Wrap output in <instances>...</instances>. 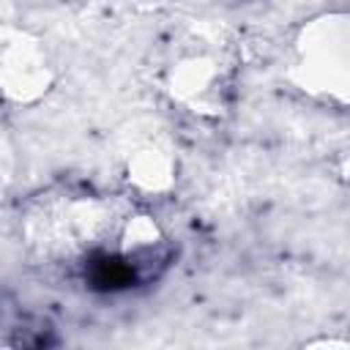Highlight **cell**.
Wrapping results in <instances>:
<instances>
[{
  "mask_svg": "<svg viewBox=\"0 0 350 350\" xmlns=\"http://www.w3.org/2000/svg\"><path fill=\"white\" fill-rule=\"evenodd\" d=\"M175 159L159 145H142L126 159V180L137 194L161 197L175 186Z\"/></svg>",
  "mask_w": 350,
  "mask_h": 350,
  "instance_id": "cell-5",
  "label": "cell"
},
{
  "mask_svg": "<svg viewBox=\"0 0 350 350\" xmlns=\"http://www.w3.org/2000/svg\"><path fill=\"white\" fill-rule=\"evenodd\" d=\"M241 38L221 19H186L172 25L156 55V85L183 112L221 120L241 79Z\"/></svg>",
  "mask_w": 350,
  "mask_h": 350,
  "instance_id": "cell-1",
  "label": "cell"
},
{
  "mask_svg": "<svg viewBox=\"0 0 350 350\" xmlns=\"http://www.w3.org/2000/svg\"><path fill=\"white\" fill-rule=\"evenodd\" d=\"M120 221L112 200L68 191L41 194L22 219V238L38 257L74 260L115 241Z\"/></svg>",
  "mask_w": 350,
  "mask_h": 350,
  "instance_id": "cell-2",
  "label": "cell"
},
{
  "mask_svg": "<svg viewBox=\"0 0 350 350\" xmlns=\"http://www.w3.org/2000/svg\"><path fill=\"white\" fill-rule=\"evenodd\" d=\"M304 347H309V350H314V347H328V350H350V342L347 339H334V336H323V339H309V342H304Z\"/></svg>",
  "mask_w": 350,
  "mask_h": 350,
  "instance_id": "cell-8",
  "label": "cell"
},
{
  "mask_svg": "<svg viewBox=\"0 0 350 350\" xmlns=\"http://www.w3.org/2000/svg\"><path fill=\"white\" fill-rule=\"evenodd\" d=\"M287 79L301 93L347 104L350 98V16L347 11H323L304 22L293 38Z\"/></svg>",
  "mask_w": 350,
  "mask_h": 350,
  "instance_id": "cell-3",
  "label": "cell"
},
{
  "mask_svg": "<svg viewBox=\"0 0 350 350\" xmlns=\"http://www.w3.org/2000/svg\"><path fill=\"white\" fill-rule=\"evenodd\" d=\"M14 170H16V156H14V145L0 123V202L8 197L11 183H14Z\"/></svg>",
  "mask_w": 350,
  "mask_h": 350,
  "instance_id": "cell-7",
  "label": "cell"
},
{
  "mask_svg": "<svg viewBox=\"0 0 350 350\" xmlns=\"http://www.w3.org/2000/svg\"><path fill=\"white\" fill-rule=\"evenodd\" d=\"M57 71L46 44L11 27L0 38V96L11 104H36L55 88Z\"/></svg>",
  "mask_w": 350,
  "mask_h": 350,
  "instance_id": "cell-4",
  "label": "cell"
},
{
  "mask_svg": "<svg viewBox=\"0 0 350 350\" xmlns=\"http://www.w3.org/2000/svg\"><path fill=\"white\" fill-rule=\"evenodd\" d=\"M164 230L161 224L148 216V213H129L123 216L118 235H115V246L118 254L131 265H137V260H148V257H159L164 252Z\"/></svg>",
  "mask_w": 350,
  "mask_h": 350,
  "instance_id": "cell-6",
  "label": "cell"
}]
</instances>
